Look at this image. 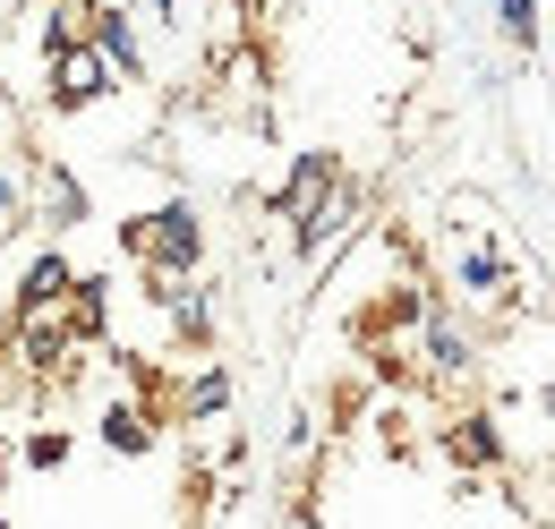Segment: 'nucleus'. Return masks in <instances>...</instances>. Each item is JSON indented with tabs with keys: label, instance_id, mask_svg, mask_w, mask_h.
Wrapping results in <instances>:
<instances>
[{
	"label": "nucleus",
	"instance_id": "nucleus-1",
	"mask_svg": "<svg viewBox=\"0 0 555 529\" xmlns=\"http://www.w3.org/2000/svg\"><path fill=\"white\" fill-rule=\"evenodd\" d=\"M120 240H129V257H138L145 273H197V264H206V222H197L189 197H163L154 214L120 222Z\"/></svg>",
	"mask_w": 555,
	"mask_h": 529
},
{
	"label": "nucleus",
	"instance_id": "nucleus-2",
	"mask_svg": "<svg viewBox=\"0 0 555 529\" xmlns=\"http://www.w3.org/2000/svg\"><path fill=\"white\" fill-rule=\"evenodd\" d=\"M418 367H427L436 385H462V376L479 367V341H470V325H462L444 299H427V308H418Z\"/></svg>",
	"mask_w": 555,
	"mask_h": 529
},
{
	"label": "nucleus",
	"instance_id": "nucleus-3",
	"mask_svg": "<svg viewBox=\"0 0 555 529\" xmlns=\"http://www.w3.org/2000/svg\"><path fill=\"white\" fill-rule=\"evenodd\" d=\"M112 86H120V68L103 61L94 43H61L52 52V112H94Z\"/></svg>",
	"mask_w": 555,
	"mask_h": 529
},
{
	"label": "nucleus",
	"instance_id": "nucleus-4",
	"mask_svg": "<svg viewBox=\"0 0 555 529\" xmlns=\"http://www.w3.org/2000/svg\"><path fill=\"white\" fill-rule=\"evenodd\" d=\"M334 189H343V163H334V154H299V163H291V180L274 189V222H291V231H299V222L334 197Z\"/></svg>",
	"mask_w": 555,
	"mask_h": 529
},
{
	"label": "nucleus",
	"instance_id": "nucleus-5",
	"mask_svg": "<svg viewBox=\"0 0 555 529\" xmlns=\"http://www.w3.org/2000/svg\"><path fill=\"white\" fill-rule=\"evenodd\" d=\"M77 264L61 257V248H43V257H26V273H17V291H9V317H52L61 299H69Z\"/></svg>",
	"mask_w": 555,
	"mask_h": 529
},
{
	"label": "nucleus",
	"instance_id": "nucleus-6",
	"mask_svg": "<svg viewBox=\"0 0 555 529\" xmlns=\"http://www.w3.org/2000/svg\"><path fill=\"white\" fill-rule=\"evenodd\" d=\"M86 43H94L103 61L120 68V77H145V43H138V17H129L120 0H94V17H86Z\"/></svg>",
	"mask_w": 555,
	"mask_h": 529
},
{
	"label": "nucleus",
	"instance_id": "nucleus-7",
	"mask_svg": "<svg viewBox=\"0 0 555 529\" xmlns=\"http://www.w3.org/2000/svg\"><path fill=\"white\" fill-rule=\"evenodd\" d=\"M154 427H163V410H154V401H103V418H94V436H103V444H112V453H129V462H138V453H154Z\"/></svg>",
	"mask_w": 555,
	"mask_h": 529
},
{
	"label": "nucleus",
	"instance_id": "nucleus-8",
	"mask_svg": "<svg viewBox=\"0 0 555 529\" xmlns=\"http://www.w3.org/2000/svg\"><path fill=\"white\" fill-rule=\"evenodd\" d=\"M231 410V367H197L180 393H163V418H180V427H206Z\"/></svg>",
	"mask_w": 555,
	"mask_h": 529
},
{
	"label": "nucleus",
	"instance_id": "nucleus-9",
	"mask_svg": "<svg viewBox=\"0 0 555 529\" xmlns=\"http://www.w3.org/2000/svg\"><path fill=\"white\" fill-rule=\"evenodd\" d=\"M436 444H444V462H462V469H495V462H504V436H495V418H487V410H462Z\"/></svg>",
	"mask_w": 555,
	"mask_h": 529
},
{
	"label": "nucleus",
	"instance_id": "nucleus-10",
	"mask_svg": "<svg viewBox=\"0 0 555 529\" xmlns=\"http://www.w3.org/2000/svg\"><path fill=\"white\" fill-rule=\"evenodd\" d=\"M350 222H359V189H334V197L317 205V214H308V222H299V231H291V240H299V257H325V248H334V240H343Z\"/></svg>",
	"mask_w": 555,
	"mask_h": 529
},
{
	"label": "nucleus",
	"instance_id": "nucleus-11",
	"mask_svg": "<svg viewBox=\"0 0 555 529\" xmlns=\"http://www.w3.org/2000/svg\"><path fill=\"white\" fill-rule=\"evenodd\" d=\"M35 189H43V222H52V231H77V222H86V189H77V171L43 163V171H35Z\"/></svg>",
	"mask_w": 555,
	"mask_h": 529
},
{
	"label": "nucleus",
	"instance_id": "nucleus-12",
	"mask_svg": "<svg viewBox=\"0 0 555 529\" xmlns=\"http://www.w3.org/2000/svg\"><path fill=\"white\" fill-rule=\"evenodd\" d=\"M453 282H462V299H504V257L495 248H462Z\"/></svg>",
	"mask_w": 555,
	"mask_h": 529
},
{
	"label": "nucleus",
	"instance_id": "nucleus-13",
	"mask_svg": "<svg viewBox=\"0 0 555 529\" xmlns=\"http://www.w3.org/2000/svg\"><path fill=\"white\" fill-rule=\"evenodd\" d=\"M495 26H504L513 52H539V9L530 0H495Z\"/></svg>",
	"mask_w": 555,
	"mask_h": 529
},
{
	"label": "nucleus",
	"instance_id": "nucleus-14",
	"mask_svg": "<svg viewBox=\"0 0 555 529\" xmlns=\"http://www.w3.org/2000/svg\"><path fill=\"white\" fill-rule=\"evenodd\" d=\"M17 453H26V469H61V462H69V436H61V427H35Z\"/></svg>",
	"mask_w": 555,
	"mask_h": 529
},
{
	"label": "nucleus",
	"instance_id": "nucleus-15",
	"mask_svg": "<svg viewBox=\"0 0 555 529\" xmlns=\"http://www.w3.org/2000/svg\"><path fill=\"white\" fill-rule=\"evenodd\" d=\"M17 17H26V0H0V26H17Z\"/></svg>",
	"mask_w": 555,
	"mask_h": 529
},
{
	"label": "nucleus",
	"instance_id": "nucleus-16",
	"mask_svg": "<svg viewBox=\"0 0 555 529\" xmlns=\"http://www.w3.org/2000/svg\"><path fill=\"white\" fill-rule=\"evenodd\" d=\"M0 529H9V521H0Z\"/></svg>",
	"mask_w": 555,
	"mask_h": 529
}]
</instances>
